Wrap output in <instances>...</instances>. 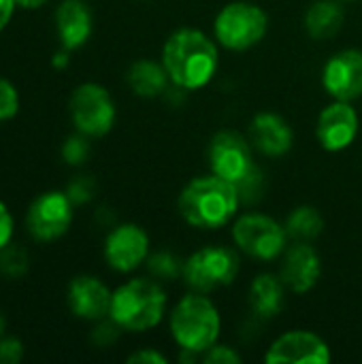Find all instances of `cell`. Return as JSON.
Here are the masks:
<instances>
[{
	"instance_id": "cell-22",
	"label": "cell",
	"mask_w": 362,
	"mask_h": 364,
	"mask_svg": "<svg viewBox=\"0 0 362 364\" xmlns=\"http://www.w3.org/2000/svg\"><path fill=\"white\" fill-rule=\"evenodd\" d=\"M286 232L290 239L294 241H314L316 237H320L322 228H324V220L320 215V211L316 207H309V205H303V207H297L288 220H286Z\"/></svg>"
},
{
	"instance_id": "cell-28",
	"label": "cell",
	"mask_w": 362,
	"mask_h": 364,
	"mask_svg": "<svg viewBox=\"0 0 362 364\" xmlns=\"http://www.w3.org/2000/svg\"><path fill=\"white\" fill-rule=\"evenodd\" d=\"M23 358V343L17 337L0 339V364H17Z\"/></svg>"
},
{
	"instance_id": "cell-13",
	"label": "cell",
	"mask_w": 362,
	"mask_h": 364,
	"mask_svg": "<svg viewBox=\"0 0 362 364\" xmlns=\"http://www.w3.org/2000/svg\"><path fill=\"white\" fill-rule=\"evenodd\" d=\"M358 113L352 102L333 100L329 107L322 109L316 124V136L322 149L326 151H344L348 149L358 136Z\"/></svg>"
},
{
	"instance_id": "cell-7",
	"label": "cell",
	"mask_w": 362,
	"mask_h": 364,
	"mask_svg": "<svg viewBox=\"0 0 362 364\" xmlns=\"http://www.w3.org/2000/svg\"><path fill=\"white\" fill-rule=\"evenodd\" d=\"M239 256L224 245H207L183 262V282L201 294L230 286L239 275Z\"/></svg>"
},
{
	"instance_id": "cell-18",
	"label": "cell",
	"mask_w": 362,
	"mask_h": 364,
	"mask_svg": "<svg viewBox=\"0 0 362 364\" xmlns=\"http://www.w3.org/2000/svg\"><path fill=\"white\" fill-rule=\"evenodd\" d=\"M94 17L83 0H62L55 9V32L62 49L75 51L92 36Z\"/></svg>"
},
{
	"instance_id": "cell-5",
	"label": "cell",
	"mask_w": 362,
	"mask_h": 364,
	"mask_svg": "<svg viewBox=\"0 0 362 364\" xmlns=\"http://www.w3.org/2000/svg\"><path fill=\"white\" fill-rule=\"evenodd\" d=\"M222 320L215 305L201 292L183 296L171 314V335L175 343L192 354H203L218 343Z\"/></svg>"
},
{
	"instance_id": "cell-26",
	"label": "cell",
	"mask_w": 362,
	"mask_h": 364,
	"mask_svg": "<svg viewBox=\"0 0 362 364\" xmlns=\"http://www.w3.org/2000/svg\"><path fill=\"white\" fill-rule=\"evenodd\" d=\"M19 111V94H17V87L0 77V122H6L11 117H15Z\"/></svg>"
},
{
	"instance_id": "cell-32",
	"label": "cell",
	"mask_w": 362,
	"mask_h": 364,
	"mask_svg": "<svg viewBox=\"0 0 362 364\" xmlns=\"http://www.w3.org/2000/svg\"><path fill=\"white\" fill-rule=\"evenodd\" d=\"M128 363L132 364H164L166 363V358L160 354V352H156V350H141V352H134V354H130L128 356Z\"/></svg>"
},
{
	"instance_id": "cell-11",
	"label": "cell",
	"mask_w": 362,
	"mask_h": 364,
	"mask_svg": "<svg viewBox=\"0 0 362 364\" xmlns=\"http://www.w3.org/2000/svg\"><path fill=\"white\" fill-rule=\"evenodd\" d=\"M149 256V237L139 224H119L105 239V260L117 273H132Z\"/></svg>"
},
{
	"instance_id": "cell-10",
	"label": "cell",
	"mask_w": 362,
	"mask_h": 364,
	"mask_svg": "<svg viewBox=\"0 0 362 364\" xmlns=\"http://www.w3.org/2000/svg\"><path fill=\"white\" fill-rule=\"evenodd\" d=\"M73 200L66 192H45L36 196L28 209L26 226L32 239L41 243H51L64 237L73 224Z\"/></svg>"
},
{
	"instance_id": "cell-24",
	"label": "cell",
	"mask_w": 362,
	"mask_h": 364,
	"mask_svg": "<svg viewBox=\"0 0 362 364\" xmlns=\"http://www.w3.org/2000/svg\"><path fill=\"white\" fill-rule=\"evenodd\" d=\"M30 258L28 252L19 245L9 243L6 247L0 250V273L9 279H19L28 273Z\"/></svg>"
},
{
	"instance_id": "cell-12",
	"label": "cell",
	"mask_w": 362,
	"mask_h": 364,
	"mask_svg": "<svg viewBox=\"0 0 362 364\" xmlns=\"http://www.w3.org/2000/svg\"><path fill=\"white\" fill-rule=\"evenodd\" d=\"M331 358L329 343L312 331L284 333L265 354L269 364H326Z\"/></svg>"
},
{
	"instance_id": "cell-14",
	"label": "cell",
	"mask_w": 362,
	"mask_h": 364,
	"mask_svg": "<svg viewBox=\"0 0 362 364\" xmlns=\"http://www.w3.org/2000/svg\"><path fill=\"white\" fill-rule=\"evenodd\" d=\"M322 85L333 100L352 102L362 96V51H337L322 70Z\"/></svg>"
},
{
	"instance_id": "cell-21",
	"label": "cell",
	"mask_w": 362,
	"mask_h": 364,
	"mask_svg": "<svg viewBox=\"0 0 362 364\" xmlns=\"http://www.w3.org/2000/svg\"><path fill=\"white\" fill-rule=\"evenodd\" d=\"M346 11L339 0H316L305 13V30L312 38H333L344 28Z\"/></svg>"
},
{
	"instance_id": "cell-8",
	"label": "cell",
	"mask_w": 362,
	"mask_h": 364,
	"mask_svg": "<svg viewBox=\"0 0 362 364\" xmlns=\"http://www.w3.org/2000/svg\"><path fill=\"white\" fill-rule=\"evenodd\" d=\"M288 239L286 226L262 213H243L233 224L235 245L256 260H275L286 252Z\"/></svg>"
},
{
	"instance_id": "cell-27",
	"label": "cell",
	"mask_w": 362,
	"mask_h": 364,
	"mask_svg": "<svg viewBox=\"0 0 362 364\" xmlns=\"http://www.w3.org/2000/svg\"><path fill=\"white\" fill-rule=\"evenodd\" d=\"M203 363L207 364H237L241 363V354L235 352V348L230 346H211L205 354H203Z\"/></svg>"
},
{
	"instance_id": "cell-6",
	"label": "cell",
	"mask_w": 362,
	"mask_h": 364,
	"mask_svg": "<svg viewBox=\"0 0 362 364\" xmlns=\"http://www.w3.org/2000/svg\"><path fill=\"white\" fill-rule=\"evenodd\" d=\"M269 28V17L267 13L245 0H237L226 4L213 21V34L215 41L230 49V51H245L258 45Z\"/></svg>"
},
{
	"instance_id": "cell-29",
	"label": "cell",
	"mask_w": 362,
	"mask_h": 364,
	"mask_svg": "<svg viewBox=\"0 0 362 364\" xmlns=\"http://www.w3.org/2000/svg\"><path fill=\"white\" fill-rule=\"evenodd\" d=\"M66 194H68V198L73 200V205H83V203H87V200L92 198V194H94V183H92V179H87V177H77L75 181H70Z\"/></svg>"
},
{
	"instance_id": "cell-15",
	"label": "cell",
	"mask_w": 362,
	"mask_h": 364,
	"mask_svg": "<svg viewBox=\"0 0 362 364\" xmlns=\"http://www.w3.org/2000/svg\"><path fill=\"white\" fill-rule=\"evenodd\" d=\"M320 275H322L320 256L307 241H297L292 247L284 252L280 277L286 290H292L294 294H305L318 284Z\"/></svg>"
},
{
	"instance_id": "cell-25",
	"label": "cell",
	"mask_w": 362,
	"mask_h": 364,
	"mask_svg": "<svg viewBox=\"0 0 362 364\" xmlns=\"http://www.w3.org/2000/svg\"><path fill=\"white\" fill-rule=\"evenodd\" d=\"M87 139L90 136H85L81 132L66 139V143L62 145V158H64L66 164L79 166V164H83L87 160V156H90V143H87Z\"/></svg>"
},
{
	"instance_id": "cell-19",
	"label": "cell",
	"mask_w": 362,
	"mask_h": 364,
	"mask_svg": "<svg viewBox=\"0 0 362 364\" xmlns=\"http://www.w3.org/2000/svg\"><path fill=\"white\" fill-rule=\"evenodd\" d=\"M284 294H286V286H284L282 277L271 275V273L256 275L252 279L250 292H247L252 314L262 320L275 318L284 307Z\"/></svg>"
},
{
	"instance_id": "cell-30",
	"label": "cell",
	"mask_w": 362,
	"mask_h": 364,
	"mask_svg": "<svg viewBox=\"0 0 362 364\" xmlns=\"http://www.w3.org/2000/svg\"><path fill=\"white\" fill-rule=\"evenodd\" d=\"M122 328L111 320V322H102L100 320V324L96 326V331H94V341L98 343V346H109V343H113L115 339H117V333H119Z\"/></svg>"
},
{
	"instance_id": "cell-37",
	"label": "cell",
	"mask_w": 362,
	"mask_h": 364,
	"mask_svg": "<svg viewBox=\"0 0 362 364\" xmlns=\"http://www.w3.org/2000/svg\"><path fill=\"white\" fill-rule=\"evenodd\" d=\"M348 2H352V0H348Z\"/></svg>"
},
{
	"instance_id": "cell-1",
	"label": "cell",
	"mask_w": 362,
	"mask_h": 364,
	"mask_svg": "<svg viewBox=\"0 0 362 364\" xmlns=\"http://www.w3.org/2000/svg\"><path fill=\"white\" fill-rule=\"evenodd\" d=\"M162 64L169 79L186 92L205 87L218 73V45L201 30L181 28L173 32L162 47Z\"/></svg>"
},
{
	"instance_id": "cell-23",
	"label": "cell",
	"mask_w": 362,
	"mask_h": 364,
	"mask_svg": "<svg viewBox=\"0 0 362 364\" xmlns=\"http://www.w3.org/2000/svg\"><path fill=\"white\" fill-rule=\"evenodd\" d=\"M183 262L186 260H181L179 256H175L171 252H158V254L147 256L149 273L162 282H173V279L181 277L183 275Z\"/></svg>"
},
{
	"instance_id": "cell-36",
	"label": "cell",
	"mask_w": 362,
	"mask_h": 364,
	"mask_svg": "<svg viewBox=\"0 0 362 364\" xmlns=\"http://www.w3.org/2000/svg\"><path fill=\"white\" fill-rule=\"evenodd\" d=\"M4 328H6V322H4V318H2V314H0V339H2V335H4Z\"/></svg>"
},
{
	"instance_id": "cell-34",
	"label": "cell",
	"mask_w": 362,
	"mask_h": 364,
	"mask_svg": "<svg viewBox=\"0 0 362 364\" xmlns=\"http://www.w3.org/2000/svg\"><path fill=\"white\" fill-rule=\"evenodd\" d=\"M49 0H15V4L17 6H21V9H41V6H45Z\"/></svg>"
},
{
	"instance_id": "cell-16",
	"label": "cell",
	"mask_w": 362,
	"mask_h": 364,
	"mask_svg": "<svg viewBox=\"0 0 362 364\" xmlns=\"http://www.w3.org/2000/svg\"><path fill=\"white\" fill-rule=\"evenodd\" d=\"M113 292L92 275H79L68 286V307L70 311L87 322H100L111 311Z\"/></svg>"
},
{
	"instance_id": "cell-35",
	"label": "cell",
	"mask_w": 362,
	"mask_h": 364,
	"mask_svg": "<svg viewBox=\"0 0 362 364\" xmlns=\"http://www.w3.org/2000/svg\"><path fill=\"white\" fill-rule=\"evenodd\" d=\"M53 64L60 68V66H66L68 64V49H64V51H60V53H55V60H53Z\"/></svg>"
},
{
	"instance_id": "cell-2",
	"label": "cell",
	"mask_w": 362,
	"mask_h": 364,
	"mask_svg": "<svg viewBox=\"0 0 362 364\" xmlns=\"http://www.w3.org/2000/svg\"><path fill=\"white\" fill-rule=\"evenodd\" d=\"M239 203L241 196L237 186L211 173L192 179L181 190L177 209L190 226L215 230L226 226L237 215Z\"/></svg>"
},
{
	"instance_id": "cell-17",
	"label": "cell",
	"mask_w": 362,
	"mask_h": 364,
	"mask_svg": "<svg viewBox=\"0 0 362 364\" xmlns=\"http://www.w3.org/2000/svg\"><path fill=\"white\" fill-rule=\"evenodd\" d=\"M250 143L262 156L280 158L292 149L294 132L282 115H277L273 111H262V113L254 115V119L250 124Z\"/></svg>"
},
{
	"instance_id": "cell-20",
	"label": "cell",
	"mask_w": 362,
	"mask_h": 364,
	"mask_svg": "<svg viewBox=\"0 0 362 364\" xmlns=\"http://www.w3.org/2000/svg\"><path fill=\"white\" fill-rule=\"evenodd\" d=\"M130 90L141 98H156L169 87V73L162 62L154 60H137L126 75Z\"/></svg>"
},
{
	"instance_id": "cell-31",
	"label": "cell",
	"mask_w": 362,
	"mask_h": 364,
	"mask_svg": "<svg viewBox=\"0 0 362 364\" xmlns=\"http://www.w3.org/2000/svg\"><path fill=\"white\" fill-rule=\"evenodd\" d=\"M13 239V215L6 205L0 200V250L6 247Z\"/></svg>"
},
{
	"instance_id": "cell-9",
	"label": "cell",
	"mask_w": 362,
	"mask_h": 364,
	"mask_svg": "<svg viewBox=\"0 0 362 364\" xmlns=\"http://www.w3.org/2000/svg\"><path fill=\"white\" fill-rule=\"evenodd\" d=\"M68 109L77 132L90 139L105 136L115 124V102L109 90L98 83H81L75 87Z\"/></svg>"
},
{
	"instance_id": "cell-4",
	"label": "cell",
	"mask_w": 362,
	"mask_h": 364,
	"mask_svg": "<svg viewBox=\"0 0 362 364\" xmlns=\"http://www.w3.org/2000/svg\"><path fill=\"white\" fill-rule=\"evenodd\" d=\"M166 311V292L147 277H137L122 284L111 299L109 318L130 333H145L158 326Z\"/></svg>"
},
{
	"instance_id": "cell-33",
	"label": "cell",
	"mask_w": 362,
	"mask_h": 364,
	"mask_svg": "<svg viewBox=\"0 0 362 364\" xmlns=\"http://www.w3.org/2000/svg\"><path fill=\"white\" fill-rule=\"evenodd\" d=\"M15 9H17L15 0H0V32L11 23V17H13Z\"/></svg>"
},
{
	"instance_id": "cell-3",
	"label": "cell",
	"mask_w": 362,
	"mask_h": 364,
	"mask_svg": "<svg viewBox=\"0 0 362 364\" xmlns=\"http://www.w3.org/2000/svg\"><path fill=\"white\" fill-rule=\"evenodd\" d=\"M211 173L235 183L243 200H256L262 192V173L254 164L252 145L235 130H220L209 143Z\"/></svg>"
}]
</instances>
